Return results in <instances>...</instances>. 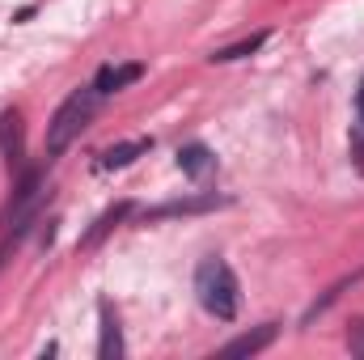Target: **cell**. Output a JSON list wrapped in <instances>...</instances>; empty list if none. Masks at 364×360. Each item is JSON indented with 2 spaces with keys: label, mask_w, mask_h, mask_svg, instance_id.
I'll return each mask as SVG.
<instances>
[{
  "label": "cell",
  "mask_w": 364,
  "mask_h": 360,
  "mask_svg": "<svg viewBox=\"0 0 364 360\" xmlns=\"http://www.w3.org/2000/svg\"><path fill=\"white\" fill-rule=\"evenodd\" d=\"M97 102H102V93L93 90V85H81V90H73L64 102H60V110H55L51 123H47V162H55V157L90 127Z\"/></svg>",
  "instance_id": "7a4b0ae2"
},
{
  "label": "cell",
  "mask_w": 364,
  "mask_h": 360,
  "mask_svg": "<svg viewBox=\"0 0 364 360\" xmlns=\"http://www.w3.org/2000/svg\"><path fill=\"white\" fill-rule=\"evenodd\" d=\"M360 280H364V271H356V275H348V280H339V284H331V288H326V292H322V297H318V301L309 305L305 322H314L318 314H326V309H331V305H335V301H339V297H343V292L352 288V284H360Z\"/></svg>",
  "instance_id": "7c38bea8"
},
{
  "label": "cell",
  "mask_w": 364,
  "mask_h": 360,
  "mask_svg": "<svg viewBox=\"0 0 364 360\" xmlns=\"http://www.w3.org/2000/svg\"><path fill=\"white\" fill-rule=\"evenodd\" d=\"M195 297L199 305L216 318V322H233L237 309H242V288H237V275L225 259H203L195 268Z\"/></svg>",
  "instance_id": "6da1fadb"
},
{
  "label": "cell",
  "mask_w": 364,
  "mask_h": 360,
  "mask_svg": "<svg viewBox=\"0 0 364 360\" xmlns=\"http://www.w3.org/2000/svg\"><path fill=\"white\" fill-rule=\"evenodd\" d=\"M140 77H144V64H102L97 77H93V90L102 93V97H110V93L136 85Z\"/></svg>",
  "instance_id": "8992f818"
},
{
  "label": "cell",
  "mask_w": 364,
  "mask_h": 360,
  "mask_svg": "<svg viewBox=\"0 0 364 360\" xmlns=\"http://www.w3.org/2000/svg\"><path fill=\"white\" fill-rule=\"evenodd\" d=\"M356 110H360V123H364V81H360V93H356Z\"/></svg>",
  "instance_id": "5bb4252c"
},
{
  "label": "cell",
  "mask_w": 364,
  "mask_h": 360,
  "mask_svg": "<svg viewBox=\"0 0 364 360\" xmlns=\"http://www.w3.org/2000/svg\"><path fill=\"white\" fill-rule=\"evenodd\" d=\"M153 153V136H136V140H123V144H110L102 157H97V170H127L136 157Z\"/></svg>",
  "instance_id": "ba28073f"
},
{
  "label": "cell",
  "mask_w": 364,
  "mask_h": 360,
  "mask_svg": "<svg viewBox=\"0 0 364 360\" xmlns=\"http://www.w3.org/2000/svg\"><path fill=\"white\" fill-rule=\"evenodd\" d=\"M0 157L9 170H21L26 166V123H21V110H0Z\"/></svg>",
  "instance_id": "277c9868"
},
{
  "label": "cell",
  "mask_w": 364,
  "mask_h": 360,
  "mask_svg": "<svg viewBox=\"0 0 364 360\" xmlns=\"http://www.w3.org/2000/svg\"><path fill=\"white\" fill-rule=\"evenodd\" d=\"M267 43V30H259V34H250V38H242V43H229V47H216L208 60L212 64H233V60H246V55H255L259 47Z\"/></svg>",
  "instance_id": "8fae6325"
},
{
  "label": "cell",
  "mask_w": 364,
  "mask_h": 360,
  "mask_svg": "<svg viewBox=\"0 0 364 360\" xmlns=\"http://www.w3.org/2000/svg\"><path fill=\"white\" fill-rule=\"evenodd\" d=\"M132 212H136V203H132V199H119L114 208H106V212H102V216L93 221L90 233H81V250H93V246H102V238H106V233H110L114 225H123V221H127Z\"/></svg>",
  "instance_id": "9c48e42d"
},
{
  "label": "cell",
  "mask_w": 364,
  "mask_h": 360,
  "mask_svg": "<svg viewBox=\"0 0 364 360\" xmlns=\"http://www.w3.org/2000/svg\"><path fill=\"white\" fill-rule=\"evenodd\" d=\"M178 170L186 174V179H203L208 170H216V153L208 149V144H199V140H191V144H182L178 149Z\"/></svg>",
  "instance_id": "30bf717a"
},
{
  "label": "cell",
  "mask_w": 364,
  "mask_h": 360,
  "mask_svg": "<svg viewBox=\"0 0 364 360\" xmlns=\"http://www.w3.org/2000/svg\"><path fill=\"white\" fill-rule=\"evenodd\" d=\"M348 352L364 360V318H356V322L348 327Z\"/></svg>",
  "instance_id": "4fadbf2b"
},
{
  "label": "cell",
  "mask_w": 364,
  "mask_h": 360,
  "mask_svg": "<svg viewBox=\"0 0 364 360\" xmlns=\"http://www.w3.org/2000/svg\"><path fill=\"white\" fill-rule=\"evenodd\" d=\"M233 199L229 195H216V191H208V195H186V199H166V203H157V208H144L140 212V225H153V221H170V216H203V212H216V208H229Z\"/></svg>",
  "instance_id": "3957f363"
},
{
  "label": "cell",
  "mask_w": 364,
  "mask_h": 360,
  "mask_svg": "<svg viewBox=\"0 0 364 360\" xmlns=\"http://www.w3.org/2000/svg\"><path fill=\"white\" fill-rule=\"evenodd\" d=\"M97 322H102V335H97V356H102V360H123V356H127L123 327H119V314H114V305H110L106 297L97 301Z\"/></svg>",
  "instance_id": "5b68a950"
},
{
  "label": "cell",
  "mask_w": 364,
  "mask_h": 360,
  "mask_svg": "<svg viewBox=\"0 0 364 360\" xmlns=\"http://www.w3.org/2000/svg\"><path fill=\"white\" fill-rule=\"evenodd\" d=\"M275 335H279V327H275V322H263V327H255V331L229 339V344L220 348V356H259L263 348H272L275 344Z\"/></svg>",
  "instance_id": "52a82bcc"
}]
</instances>
